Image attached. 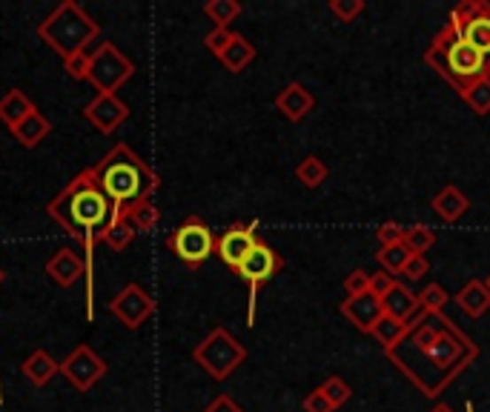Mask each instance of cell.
<instances>
[{
    "label": "cell",
    "instance_id": "6da1fadb",
    "mask_svg": "<svg viewBox=\"0 0 490 412\" xmlns=\"http://www.w3.org/2000/svg\"><path fill=\"white\" fill-rule=\"evenodd\" d=\"M46 215L58 226L66 229L69 238H75L83 247L87 261V321H95V286H92V252L101 244L109 224L115 221V203L106 198L95 178V169H81L58 195L46 203Z\"/></svg>",
    "mask_w": 490,
    "mask_h": 412
},
{
    "label": "cell",
    "instance_id": "7a4b0ae2",
    "mask_svg": "<svg viewBox=\"0 0 490 412\" xmlns=\"http://www.w3.org/2000/svg\"><path fill=\"white\" fill-rule=\"evenodd\" d=\"M442 326L422 324L419 330H413L408 335V341L413 347L416 355H422L427 361V375L419 384V393L427 398H436L445 386L462 375L471 363L479 358V344L471 335H464L453 318H447L445 312L433 315Z\"/></svg>",
    "mask_w": 490,
    "mask_h": 412
},
{
    "label": "cell",
    "instance_id": "3957f363",
    "mask_svg": "<svg viewBox=\"0 0 490 412\" xmlns=\"http://www.w3.org/2000/svg\"><path fill=\"white\" fill-rule=\"evenodd\" d=\"M92 169L118 215L129 212L135 203L150 201L152 192L161 187V178L146 166L141 155H135L129 143H115Z\"/></svg>",
    "mask_w": 490,
    "mask_h": 412
},
{
    "label": "cell",
    "instance_id": "277c9868",
    "mask_svg": "<svg viewBox=\"0 0 490 412\" xmlns=\"http://www.w3.org/2000/svg\"><path fill=\"white\" fill-rule=\"evenodd\" d=\"M424 64L431 66L439 78H445V83H450V87L459 92V98L473 87V83L490 78V60L476 50V46L464 41L450 23H445V27L436 32V38L424 50Z\"/></svg>",
    "mask_w": 490,
    "mask_h": 412
},
{
    "label": "cell",
    "instance_id": "5b68a950",
    "mask_svg": "<svg viewBox=\"0 0 490 412\" xmlns=\"http://www.w3.org/2000/svg\"><path fill=\"white\" fill-rule=\"evenodd\" d=\"M97 34H101V27H97L95 18H89L75 0L58 4L38 23V38L64 60L72 55L87 52V46L97 41Z\"/></svg>",
    "mask_w": 490,
    "mask_h": 412
},
{
    "label": "cell",
    "instance_id": "8992f818",
    "mask_svg": "<svg viewBox=\"0 0 490 412\" xmlns=\"http://www.w3.org/2000/svg\"><path fill=\"white\" fill-rule=\"evenodd\" d=\"M192 361L215 381H227L244 361H247V347H244L227 326H215V330L195 344Z\"/></svg>",
    "mask_w": 490,
    "mask_h": 412
},
{
    "label": "cell",
    "instance_id": "52a82bcc",
    "mask_svg": "<svg viewBox=\"0 0 490 412\" xmlns=\"http://www.w3.org/2000/svg\"><path fill=\"white\" fill-rule=\"evenodd\" d=\"M215 244H218V235L198 215L183 217L167 238V249L173 252L178 261L187 263L190 270H198V266L215 252Z\"/></svg>",
    "mask_w": 490,
    "mask_h": 412
},
{
    "label": "cell",
    "instance_id": "ba28073f",
    "mask_svg": "<svg viewBox=\"0 0 490 412\" xmlns=\"http://www.w3.org/2000/svg\"><path fill=\"white\" fill-rule=\"evenodd\" d=\"M135 75V64L115 43H101L89 55V83L97 95H118V89Z\"/></svg>",
    "mask_w": 490,
    "mask_h": 412
},
{
    "label": "cell",
    "instance_id": "9c48e42d",
    "mask_svg": "<svg viewBox=\"0 0 490 412\" xmlns=\"http://www.w3.org/2000/svg\"><path fill=\"white\" fill-rule=\"evenodd\" d=\"M281 270H284V258H281L269 244H264L261 238H259V244L250 249V256L244 258V263L236 270L241 281L250 284V307H247V324L250 326L255 324V301H259V289Z\"/></svg>",
    "mask_w": 490,
    "mask_h": 412
},
{
    "label": "cell",
    "instance_id": "30bf717a",
    "mask_svg": "<svg viewBox=\"0 0 490 412\" xmlns=\"http://www.w3.org/2000/svg\"><path fill=\"white\" fill-rule=\"evenodd\" d=\"M447 23L490 60V4L487 0H462V4L450 11Z\"/></svg>",
    "mask_w": 490,
    "mask_h": 412
},
{
    "label": "cell",
    "instance_id": "8fae6325",
    "mask_svg": "<svg viewBox=\"0 0 490 412\" xmlns=\"http://www.w3.org/2000/svg\"><path fill=\"white\" fill-rule=\"evenodd\" d=\"M60 375L72 384V390L89 393L106 375V363L89 344H78L64 361H60Z\"/></svg>",
    "mask_w": 490,
    "mask_h": 412
},
{
    "label": "cell",
    "instance_id": "7c38bea8",
    "mask_svg": "<svg viewBox=\"0 0 490 412\" xmlns=\"http://www.w3.org/2000/svg\"><path fill=\"white\" fill-rule=\"evenodd\" d=\"M106 309L113 312L115 318L127 326V330H138V326H144L146 321L152 318L155 301L141 284H127L115 298H109Z\"/></svg>",
    "mask_w": 490,
    "mask_h": 412
},
{
    "label": "cell",
    "instance_id": "4fadbf2b",
    "mask_svg": "<svg viewBox=\"0 0 490 412\" xmlns=\"http://www.w3.org/2000/svg\"><path fill=\"white\" fill-rule=\"evenodd\" d=\"M259 244V233H255V221L253 224H232L227 226L222 235H218L215 244V256L222 258L229 270H238L244 258L250 256V249Z\"/></svg>",
    "mask_w": 490,
    "mask_h": 412
},
{
    "label": "cell",
    "instance_id": "5bb4252c",
    "mask_svg": "<svg viewBox=\"0 0 490 412\" xmlns=\"http://www.w3.org/2000/svg\"><path fill=\"white\" fill-rule=\"evenodd\" d=\"M83 118H87L101 135H113L121 124H127L129 106L121 101L118 95H95V98L83 106Z\"/></svg>",
    "mask_w": 490,
    "mask_h": 412
},
{
    "label": "cell",
    "instance_id": "9a60e30c",
    "mask_svg": "<svg viewBox=\"0 0 490 412\" xmlns=\"http://www.w3.org/2000/svg\"><path fill=\"white\" fill-rule=\"evenodd\" d=\"M338 312L345 315V318L356 326L359 332L370 335L373 326L378 324V318L385 315V307H382V298H376L373 293H364L359 298H345V301H341Z\"/></svg>",
    "mask_w": 490,
    "mask_h": 412
},
{
    "label": "cell",
    "instance_id": "2e32d148",
    "mask_svg": "<svg viewBox=\"0 0 490 412\" xmlns=\"http://www.w3.org/2000/svg\"><path fill=\"white\" fill-rule=\"evenodd\" d=\"M46 275L52 278L58 286H75L81 278H87V261H83L75 249H55V256L46 261Z\"/></svg>",
    "mask_w": 490,
    "mask_h": 412
},
{
    "label": "cell",
    "instance_id": "e0dca14e",
    "mask_svg": "<svg viewBox=\"0 0 490 412\" xmlns=\"http://www.w3.org/2000/svg\"><path fill=\"white\" fill-rule=\"evenodd\" d=\"M276 109L290 120V124H299V120H304L315 109V98L304 83L292 80L276 95Z\"/></svg>",
    "mask_w": 490,
    "mask_h": 412
},
{
    "label": "cell",
    "instance_id": "ac0fdd59",
    "mask_svg": "<svg viewBox=\"0 0 490 412\" xmlns=\"http://www.w3.org/2000/svg\"><path fill=\"white\" fill-rule=\"evenodd\" d=\"M431 206H433V212L442 217L445 224H456L459 217L471 210V201H468V195H464V192L456 184H447L445 189L436 192Z\"/></svg>",
    "mask_w": 490,
    "mask_h": 412
},
{
    "label": "cell",
    "instance_id": "d6986e66",
    "mask_svg": "<svg viewBox=\"0 0 490 412\" xmlns=\"http://www.w3.org/2000/svg\"><path fill=\"white\" fill-rule=\"evenodd\" d=\"M453 301H456L459 309L468 315V318H482V315L490 309V286H487V281L473 278V281H468L459 289Z\"/></svg>",
    "mask_w": 490,
    "mask_h": 412
},
{
    "label": "cell",
    "instance_id": "ffe728a7",
    "mask_svg": "<svg viewBox=\"0 0 490 412\" xmlns=\"http://www.w3.org/2000/svg\"><path fill=\"white\" fill-rule=\"evenodd\" d=\"M32 112H38V106H35V101L29 98L27 92L9 89L4 98H0V120H4V124L9 126V132L15 129V126H20Z\"/></svg>",
    "mask_w": 490,
    "mask_h": 412
},
{
    "label": "cell",
    "instance_id": "44dd1931",
    "mask_svg": "<svg viewBox=\"0 0 490 412\" xmlns=\"http://www.w3.org/2000/svg\"><path fill=\"white\" fill-rule=\"evenodd\" d=\"M382 307H385V315L396 321H408L410 315L419 309V295L413 293L408 284H393V289L382 298Z\"/></svg>",
    "mask_w": 490,
    "mask_h": 412
},
{
    "label": "cell",
    "instance_id": "7402d4cb",
    "mask_svg": "<svg viewBox=\"0 0 490 412\" xmlns=\"http://www.w3.org/2000/svg\"><path fill=\"white\" fill-rule=\"evenodd\" d=\"M49 135H52V120H49L43 112H32L20 126L12 129V138H15L23 149H35Z\"/></svg>",
    "mask_w": 490,
    "mask_h": 412
},
{
    "label": "cell",
    "instance_id": "603a6c76",
    "mask_svg": "<svg viewBox=\"0 0 490 412\" xmlns=\"http://www.w3.org/2000/svg\"><path fill=\"white\" fill-rule=\"evenodd\" d=\"M370 335L376 338V344L390 355V353H396L404 341H408L410 330H408V324H404V321H396V318H390V315H382L378 324L373 326Z\"/></svg>",
    "mask_w": 490,
    "mask_h": 412
},
{
    "label": "cell",
    "instance_id": "cb8c5ba5",
    "mask_svg": "<svg viewBox=\"0 0 490 412\" xmlns=\"http://www.w3.org/2000/svg\"><path fill=\"white\" fill-rule=\"evenodd\" d=\"M58 372H60V363L49 355L46 349H35V353L23 361V375H27L35 386H46Z\"/></svg>",
    "mask_w": 490,
    "mask_h": 412
},
{
    "label": "cell",
    "instance_id": "d4e9b609",
    "mask_svg": "<svg viewBox=\"0 0 490 412\" xmlns=\"http://www.w3.org/2000/svg\"><path fill=\"white\" fill-rule=\"evenodd\" d=\"M218 60H222V66L227 72L238 75V72H244L255 60V46L247 38H244V34L236 32V38H232V43L222 52V57H218Z\"/></svg>",
    "mask_w": 490,
    "mask_h": 412
},
{
    "label": "cell",
    "instance_id": "484cf974",
    "mask_svg": "<svg viewBox=\"0 0 490 412\" xmlns=\"http://www.w3.org/2000/svg\"><path fill=\"white\" fill-rule=\"evenodd\" d=\"M121 217H127V221L135 226V233H152V229L158 226V221H161V212H158V206L152 201H141Z\"/></svg>",
    "mask_w": 490,
    "mask_h": 412
},
{
    "label": "cell",
    "instance_id": "4316f807",
    "mask_svg": "<svg viewBox=\"0 0 490 412\" xmlns=\"http://www.w3.org/2000/svg\"><path fill=\"white\" fill-rule=\"evenodd\" d=\"M132 240H135V226L127 221V217L115 215V221L109 224V229H106L104 238H101V244H106L113 252H124L132 244Z\"/></svg>",
    "mask_w": 490,
    "mask_h": 412
},
{
    "label": "cell",
    "instance_id": "83f0119b",
    "mask_svg": "<svg viewBox=\"0 0 490 412\" xmlns=\"http://www.w3.org/2000/svg\"><path fill=\"white\" fill-rule=\"evenodd\" d=\"M204 15L210 18L215 27L229 29V23H236L238 15H241V4H238V0H206Z\"/></svg>",
    "mask_w": 490,
    "mask_h": 412
},
{
    "label": "cell",
    "instance_id": "f1b7e54d",
    "mask_svg": "<svg viewBox=\"0 0 490 412\" xmlns=\"http://www.w3.org/2000/svg\"><path fill=\"white\" fill-rule=\"evenodd\" d=\"M296 178H299V184H304L307 189H318L327 180V166L322 157H315V155H307L304 161L296 166Z\"/></svg>",
    "mask_w": 490,
    "mask_h": 412
},
{
    "label": "cell",
    "instance_id": "f546056e",
    "mask_svg": "<svg viewBox=\"0 0 490 412\" xmlns=\"http://www.w3.org/2000/svg\"><path fill=\"white\" fill-rule=\"evenodd\" d=\"M433 244H436V233L431 226H424V224L404 226V247H408L413 256H424Z\"/></svg>",
    "mask_w": 490,
    "mask_h": 412
},
{
    "label": "cell",
    "instance_id": "4dcf8cb0",
    "mask_svg": "<svg viewBox=\"0 0 490 412\" xmlns=\"http://www.w3.org/2000/svg\"><path fill=\"white\" fill-rule=\"evenodd\" d=\"M410 258H413V252L404 247V244L385 247L382 252H378V263H382V270L390 272V275H401Z\"/></svg>",
    "mask_w": 490,
    "mask_h": 412
},
{
    "label": "cell",
    "instance_id": "1f68e13d",
    "mask_svg": "<svg viewBox=\"0 0 490 412\" xmlns=\"http://www.w3.org/2000/svg\"><path fill=\"white\" fill-rule=\"evenodd\" d=\"M462 101L471 106L473 115H490V78L473 83V87L462 95Z\"/></svg>",
    "mask_w": 490,
    "mask_h": 412
},
{
    "label": "cell",
    "instance_id": "d6a6232c",
    "mask_svg": "<svg viewBox=\"0 0 490 412\" xmlns=\"http://www.w3.org/2000/svg\"><path fill=\"white\" fill-rule=\"evenodd\" d=\"M447 301H450V295H447V289H445L442 284H427V286L422 289V293H419V307H422L427 315L445 312Z\"/></svg>",
    "mask_w": 490,
    "mask_h": 412
},
{
    "label": "cell",
    "instance_id": "836d02e7",
    "mask_svg": "<svg viewBox=\"0 0 490 412\" xmlns=\"http://www.w3.org/2000/svg\"><path fill=\"white\" fill-rule=\"evenodd\" d=\"M318 390L324 393V398L330 404H333L336 409L338 407H345L347 401H350V395H353V390H350V384L345 381V378H338V375H330V378L318 386Z\"/></svg>",
    "mask_w": 490,
    "mask_h": 412
},
{
    "label": "cell",
    "instance_id": "e575fe53",
    "mask_svg": "<svg viewBox=\"0 0 490 412\" xmlns=\"http://www.w3.org/2000/svg\"><path fill=\"white\" fill-rule=\"evenodd\" d=\"M364 9V0H330V15H336L341 23H353Z\"/></svg>",
    "mask_w": 490,
    "mask_h": 412
},
{
    "label": "cell",
    "instance_id": "d590c367",
    "mask_svg": "<svg viewBox=\"0 0 490 412\" xmlns=\"http://www.w3.org/2000/svg\"><path fill=\"white\" fill-rule=\"evenodd\" d=\"M232 38H236V32H232V29L213 27L210 32L204 34V46H206V50H210L215 57H222V52L227 50L229 43H232Z\"/></svg>",
    "mask_w": 490,
    "mask_h": 412
},
{
    "label": "cell",
    "instance_id": "8d00e7d4",
    "mask_svg": "<svg viewBox=\"0 0 490 412\" xmlns=\"http://www.w3.org/2000/svg\"><path fill=\"white\" fill-rule=\"evenodd\" d=\"M376 240L378 247H396V244H404V226L396 224V221H385L382 226L376 229Z\"/></svg>",
    "mask_w": 490,
    "mask_h": 412
},
{
    "label": "cell",
    "instance_id": "74e56055",
    "mask_svg": "<svg viewBox=\"0 0 490 412\" xmlns=\"http://www.w3.org/2000/svg\"><path fill=\"white\" fill-rule=\"evenodd\" d=\"M345 293H347V298H359V295H364V293H370V272L353 270V272L345 278Z\"/></svg>",
    "mask_w": 490,
    "mask_h": 412
},
{
    "label": "cell",
    "instance_id": "f35d334b",
    "mask_svg": "<svg viewBox=\"0 0 490 412\" xmlns=\"http://www.w3.org/2000/svg\"><path fill=\"white\" fill-rule=\"evenodd\" d=\"M64 69H66V75L72 80H89V55L81 52V55L66 57L64 60Z\"/></svg>",
    "mask_w": 490,
    "mask_h": 412
},
{
    "label": "cell",
    "instance_id": "ab89813d",
    "mask_svg": "<svg viewBox=\"0 0 490 412\" xmlns=\"http://www.w3.org/2000/svg\"><path fill=\"white\" fill-rule=\"evenodd\" d=\"M393 284H396V278L390 272H385V270H378L376 275H370V293L376 298H385L390 289H393Z\"/></svg>",
    "mask_w": 490,
    "mask_h": 412
},
{
    "label": "cell",
    "instance_id": "60d3db41",
    "mask_svg": "<svg viewBox=\"0 0 490 412\" xmlns=\"http://www.w3.org/2000/svg\"><path fill=\"white\" fill-rule=\"evenodd\" d=\"M431 272V263H427V258L424 256H413L410 261H408V266H404V278L408 281H422V278Z\"/></svg>",
    "mask_w": 490,
    "mask_h": 412
},
{
    "label": "cell",
    "instance_id": "b9f144b4",
    "mask_svg": "<svg viewBox=\"0 0 490 412\" xmlns=\"http://www.w3.org/2000/svg\"><path fill=\"white\" fill-rule=\"evenodd\" d=\"M304 412H336V407L327 401L322 390H313L307 398H304Z\"/></svg>",
    "mask_w": 490,
    "mask_h": 412
},
{
    "label": "cell",
    "instance_id": "7bdbcfd3",
    "mask_svg": "<svg viewBox=\"0 0 490 412\" xmlns=\"http://www.w3.org/2000/svg\"><path fill=\"white\" fill-rule=\"evenodd\" d=\"M204 412H244L236 401H232V395H227V393H222L218 398H213L210 401V407H206Z\"/></svg>",
    "mask_w": 490,
    "mask_h": 412
},
{
    "label": "cell",
    "instance_id": "ee69618b",
    "mask_svg": "<svg viewBox=\"0 0 490 412\" xmlns=\"http://www.w3.org/2000/svg\"><path fill=\"white\" fill-rule=\"evenodd\" d=\"M431 412H453V409H450L447 404H436V407H433Z\"/></svg>",
    "mask_w": 490,
    "mask_h": 412
},
{
    "label": "cell",
    "instance_id": "f6af8a7d",
    "mask_svg": "<svg viewBox=\"0 0 490 412\" xmlns=\"http://www.w3.org/2000/svg\"><path fill=\"white\" fill-rule=\"evenodd\" d=\"M0 281H4V272H0ZM0 404H4V393H0Z\"/></svg>",
    "mask_w": 490,
    "mask_h": 412
},
{
    "label": "cell",
    "instance_id": "bcb514c9",
    "mask_svg": "<svg viewBox=\"0 0 490 412\" xmlns=\"http://www.w3.org/2000/svg\"><path fill=\"white\" fill-rule=\"evenodd\" d=\"M464 409H468V412H473V404L468 401V404H464Z\"/></svg>",
    "mask_w": 490,
    "mask_h": 412
},
{
    "label": "cell",
    "instance_id": "7dc6e473",
    "mask_svg": "<svg viewBox=\"0 0 490 412\" xmlns=\"http://www.w3.org/2000/svg\"><path fill=\"white\" fill-rule=\"evenodd\" d=\"M487 286H490V281H487Z\"/></svg>",
    "mask_w": 490,
    "mask_h": 412
}]
</instances>
